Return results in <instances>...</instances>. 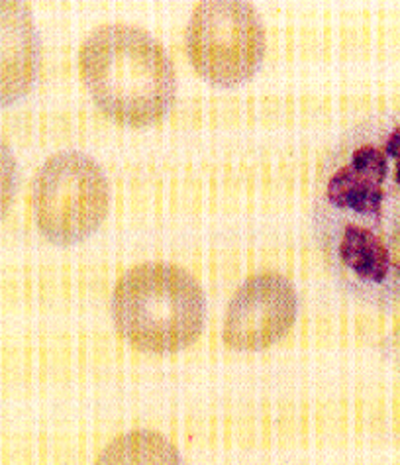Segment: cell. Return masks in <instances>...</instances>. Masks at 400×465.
<instances>
[{
  "mask_svg": "<svg viewBox=\"0 0 400 465\" xmlns=\"http://www.w3.org/2000/svg\"><path fill=\"white\" fill-rule=\"evenodd\" d=\"M314 230L349 295L400 307V113L359 122L322 169Z\"/></svg>",
  "mask_w": 400,
  "mask_h": 465,
  "instance_id": "1",
  "label": "cell"
},
{
  "mask_svg": "<svg viewBox=\"0 0 400 465\" xmlns=\"http://www.w3.org/2000/svg\"><path fill=\"white\" fill-rule=\"evenodd\" d=\"M81 79L96 108L124 126H150L173 104L177 79L165 47L132 24H104L79 50Z\"/></svg>",
  "mask_w": 400,
  "mask_h": 465,
  "instance_id": "2",
  "label": "cell"
},
{
  "mask_svg": "<svg viewBox=\"0 0 400 465\" xmlns=\"http://www.w3.org/2000/svg\"><path fill=\"white\" fill-rule=\"evenodd\" d=\"M116 332L148 353H173L200 338L206 297L199 281L173 263H140L118 279L111 302Z\"/></svg>",
  "mask_w": 400,
  "mask_h": 465,
  "instance_id": "3",
  "label": "cell"
},
{
  "mask_svg": "<svg viewBox=\"0 0 400 465\" xmlns=\"http://www.w3.org/2000/svg\"><path fill=\"white\" fill-rule=\"evenodd\" d=\"M35 226L57 243L71 246L93 236L111 208V185L89 155L62 152L40 167L32 187Z\"/></svg>",
  "mask_w": 400,
  "mask_h": 465,
  "instance_id": "4",
  "label": "cell"
},
{
  "mask_svg": "<svg viewBox=\"0 0 400 465\" xmlns=\"http://www.w3.org/2000/svg\"><path fill=\"white\" fill-rule=\"evenodd\" d=\"M192 69L216 87H238L259 71L267 32L259 12L241 0H204L192 8L185 34Z\"/></svg>",
  "mask_w": 400,
  "mask_h": 465,
  "instance_id": "5",
  "label": "cell"
},
{
  "mask_svg": "<svg viewBox=\"0 0 400 465\" xmlns=\"http://www.w3.org/2000/svg\"><path fill=\"white\" fill-rule=\"evenodd\" d=\"M298 316V295L285 275L258 273L244 281L222 322V340L229 350L259 351L281 341Z\"/></svg>",
  "mask_w": 400,
  "mask_h": 465,
  "instance_id": "6",
  "label": "cell"
},
{
  "mask_svg": "<svg viewBox=\"0 0 400 465\" xmlns=\"http://www.w3.org/2000/svg\"><path fill=\"white\" fill-rule=\"evenodd\" d=\"M3 64H0V83H3V104L16 101L30 89L38 69V34L34 30L28 8L22 3H3Z\"/></svg>",
  "mask_w": 400,
  "mask_h": 465,
  "instance_id": "7",
  "label": "cell"
},
{
  "mask_svg": "<svg viewBox=\"0 0 400 465\" xmlns=\"http://www.w3.org/2000/svg\"><path fill=\"white\" fill-rule=\"evenodd\" d=\"M102 463H177L180 456L167 438L155 432H132L112 440L99 458Z\"/></svg>",
  "mask_w": 400,
  "mask_h": 465,
  "instance_id": "8",
  "label": "cell"
}]
</instances>
